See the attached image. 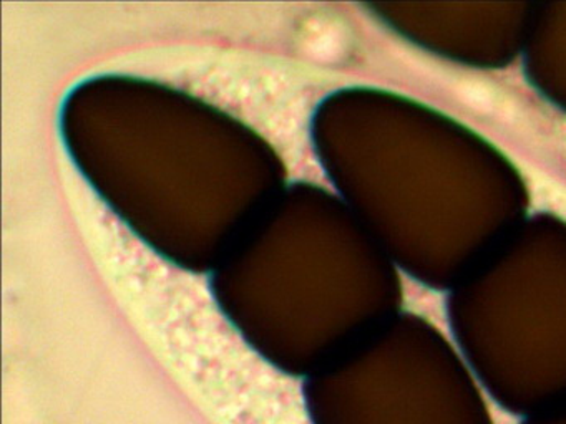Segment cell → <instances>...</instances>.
Listing matches in <instances>:
<instances>
[{
	"instance_id": "2",
	"label": "cell",
	"mask_w": 566,
	"mask_h": 424,
	"mask_svg": "<svg viewBox=\"0 0 566 424\" xmlns=\"http://www.w3.org/2000/svg\"><path fill=\"white\" fill-rule=\"evenodd\" d=\"M522 424H566V404L535 416L523 417Z\"/></svg>"
},
{
	"instance_id": "1",
	"label": "cell",
	"mask_w": 566,
	"mask_h": 424,
	"mask_svg": "<svg viewBox=\"0 0 566 424\" xmlns=\"http://www.w3.org/2000/svg\"><path fill=\"white\" fill-rule=\"evenodd\" d=\"M356 361L307 384L311 424H495L457 361L419 328H397Z\"/></svg>"
}]
</instances>
